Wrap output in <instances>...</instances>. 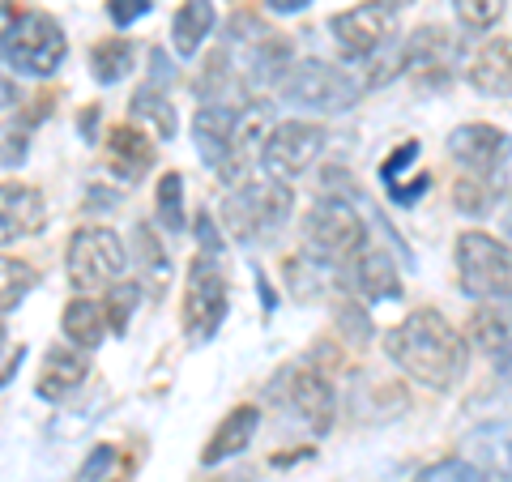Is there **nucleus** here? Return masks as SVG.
Wrapping results in <instances>:
<instances>
[{
	"mask_svg": "<svg viewBox=\"0 0 512 482\" xmlns=\"http://www.w3.org/2000/svg\"><path fill=\"white\" fill-rule=\"evenodd\" d=\"M384 350H389V359L410 380L427 384V389L444 393L466 376V342H461V333L436 308L410 312L402 325L384 337Z\"/></svg>",
	"mask_w": 512,
	"mask_h": 482,
	"instance_id": "f257e3e1",
	"label": "nucleus"
},
{
	"mask_svg": "<svg viewBox=\"0 0 512 482\" xmlns=\"http://www.w3.org/2000/svg\"><path fill=\"white\" fill-rule=\"evenodd\" d=\"M64 56H69L64 26L43 9H26L0 30V64L22 77H52L60 73Z\"/></svg>",
	"mask_w": 512,
	"mask_h": 482,
	"instance_id": "f03ea898",
	"label": "nucleus"
},
{
	"mask_svg": "<svg viewBox=\"0 0 512 482\" xmlns=\"http://www.w3.org/2000/svg\"><path fill=\"white\" fill-rule=\"evenodd\" d=\"M291 205H295V192L291 184H278V180H248V184H235L222 201V222H227L231 239L239 244H261V239L278 235L282 222L291 218Z\"/></svg>",
	"mask_w": 512,
	"mask_h": 482,
	"instance_id": "7ed1b4c3",
	"label": "nucleus"
},
{
	"mask_svg": "<svg viewBox=\"0 0 512 482\" xmlns=\"http://www.w3.org/2000/svg\"><path fill=\"white\" fill-rule=\"evenodd\" d=\"M303 252L316 256L320 265L342 269L367 248V227L355 210V197H320L316 210L303 222Z\"/></svg>",
	"mask_w": 512,
	"mask_h": 482,
	"instance_id": "20e7f679",
	"label": "nucleus"
},
{
	"mask_svg": "<svg viewBox=\"0 0 512 482\" xmlns=\"http://www.w3.org/2000/svg\"><path fill=\"white\" fill-rule=\"evenodd\" d=\"M64 269H69V282L77 295L111 291L128 273V244L120 239V231H111V227H82L69 239Z\"/></svg>",
	"mask_w": 512,
	"mask_h": 482,
	"instance_id": "39448f33",
	"label": "nucleus"
},
{
	"mask_svg": "<svg viewBox=\"0 0 512 482\" xmlns=\"http://www.w3.org/2000/svg\"><path fill=\"white\" fill-rule=\"evenodd\" d=\"M359 82L350 73H342L338 64L329 60H299L286 69V77L278 82V94L286 103L295 107H308V111H329V116H338V111H350L359 103Z\"/></svg>",
	"mask_w": 512,
	"mask_h": 482,
	"instance_id": "423d86ee",
	"label": "nucleus"
},
{
	"mask_svg": "<svg viewBox=\"0 0 512 482\" xmlns=\"http://www.w3.org/2000/svg\"><path fill=\"white\" fill-rule=\"evenodd\" d=\"M457 273L470 299H512V248L487 231H466L457 239Z\"/></svg>",
	"mask_w": 512,
	"mask_h": 482,
	"instance_id": "0eeeda50",
	"label": "nucleus"
},
{
	"mask_svg": "<svg viewBox=\"0 0 512 482\" xmlns=\"http://www.w3.org/2000/svg\"><path fill=\"white\" fill-rule=\"evenodd\" d=\"M227 320V273L222 261L210 252H201L188 269V291H184V333L188 342H214V333Z\"/></svg>",
	"mask_w": 512,
	"mask_h": 482,
	"instance_id": "6e6552de",
	"label": "nucleus"
},
{
	"mask_svg": "<svg viewBox=\"0 0 512 482\" xmlns=\"http://www.w3.org/2000/svg\"><path fill=\"white\" fill-rule=\"evenodd\" d=\"M325 128L312 124V120H286L278 124L265 141V154H261V171L278 184H295L303 171H308L320 154H325Z\"/></svg>",
	"mask_w": 512,
	"mask_h": 482,
	"instance_id": "1a4fd4ad",
	"label": "nucleus"
},
{
	"mask_svg": "<svg viewBox=\"0 0 512 482\" xmlns=\"http://www.w3.org/2000/svg\"><path fill=\"white\" fill-rule=\"evenodd\" d=\"M329 35H333V43L342 47L346 60H363L367 64V60H376L380 52H389L393 47V18L367 0V5L333 13Z\"/></svg>",
	"mask_w": 512,
	"mask_h": 482,
	"instance_id": "9d476101",
	"label": "nucleus"
},
{
	"mask_svg": "<svg viewBox=\"0 0 512 482\" xmlns=\"http://www.w3.org/2000/svg\"><path fill=\"white\" fill-rule=\"evenodd\" d=\"M274 397L286 406V414H295L303 427L329 431V423H333V389H329V380L320 372H312L308 363L286 367V372L278 376V384H274Z\"/></svg>",
	"mask_w": 512,
	"mask_h": 482,
	"instance_id": "9b49d317",
	"label": "nucleus"
},
{
	"mask_svg": "<svg viewBox=\"0 0 512 482\" xmlns=\"http://www.w3.org/2000/svg\"><path fill=\"white\" fill-rule=\"evenodd\" d=\"M248 107H227V103H205L197 107L192 116V141H197V154L201 163L210 171H227L231 163V150H235V128H239V116Z\"/></svg>",
	"mask_w": 512,
	"mask_h": 482,
	"instance_id": "f8f14e48",
	"label": "nucleus"
},
{
	"mask_svg": "<svg viewBox=\"0 0 512 482\" xmlns=\"http://www.w3.org/2000/svg\"><path fill=\"white\" fill-rule=\"evenodd\" d=\"M448 150H453V158L466 171L474 175H495L508 154H512V137L504 133V128L495 124H461L453 137H448Z\"/></svg>",
	"mask_w": 512,
	"mask_h": 482,
	"instance_id": "ddd939ff",
	"label": "nucleus"
},
{
	"mask_svg": "<svg viewBox=\"0 0 512 482\" xmlns=\"http://www.w3.org/2000/svg\"><path fill=\"white\" fill-rule=\"evenodd\" d=\"M47 227V201L35 184L5 180L0 184V244H18Z\"/></svg>",
	"mask_w": 512,
	"mask_h": 482,
	"instance_id": "4468645a",
	"label": "nucleus"
},
{
	"mask_svg": "<svg viewBox=\"0 0 512 482\" xmlns=\"http://www.w3.org/2000/svg\"><path fill=\"white\" fill-rule=\"evenodd\" d=\"M453 60H457V43L448 39L444 26L414 30V39L402 47V69L419 73L423 82L431 77V86H444L448 77H453Z\"/></svg>",
	"mask_w": 512,
	"mask_h": 482,
	"instance_id": "2eb2a0df",
	"label": "nucleus"
},
{
	"mask_svg": "<svg viewBox=\"0 0 512 482\" xmlns=\"http://www.w3.org/2000/svg\"><path fill=\"white\" fill-rule=\"evenodd\" d=\"M128 265H133L137 273V286H141V295L146 299H163L167 295V282H171V252L167 244L154 235L150 222H141V227L133 231V252H128Z\"/></svg>",
	"mask_w": 512,
	"mask_h": 482,
	"instance_id": "dca6fc26",
	"label": "nucleus"
},
{
	"mask_svg": "<svg viewBox=\"0 0 512 482\" xmlns=\"http://www.w3.org/2000/svg\"><path fill=\"white\" fill-rule=\"evenodd\" d=\"M338 273H342V282L350 286V291L363 295V299H372V303L402 295V282H397L393 261H389V256H384L380 248H372V244H367L350 265H342Z\"/></svg>",
	"mask_w": 512,
	"mask_h": 482,
	"instance_id": "f3484780",
	"label": "nucleus"
},
{
	"mask_svg": "<svg viewBox=\"0 0 512 482\" xmlns=\"http://www.w3.org/2000/svg\"><path fill=\"white\" fill-rule=\"evenodd\" d=\"M90 376V359L77 346H52L43 355V372H39V397L43 401H64L77 393Z\"/></svg>",
	"mask_w": 512,
	"mask_h": 482,
	"instance_id": "a211bd4d",
	"label": "nucleus"
},
{
	"mask_svg": "<svg viewBox=\"0 0 512 482\" xmlns=\"http://www.w3.org/2000/svg\"><path fill=\"white\" fill-rule=\"evenodd\" d=\"M256 427H261V410H256V406H235L227 419L218 423V431L210 436V444H205L201 461H205V465H218V461L239 457V453H244V448L252 444Z\"/></svg>",
	"mask_w": 512,
	"mask_h": 482,
	"instance_id": "6ab92c4d",
	"label": "nucleus"
},
{
	"mask_svg": "<svg viewBox=\"0 0 512 482\" xmlns=\"http://www.w3.org/2000/svg\"><path fill=\"white\" fill-rule=\"evenodd\" d=\"M60 329H64V337H69L77 350L103 346V337L111 333V325H107V308H103V303L94 299V295H73L69 303H64Z\"/></svg>",
	"mask_w": 512,
	"mask_h": 482,
	"instance_id": "aec40b11",
	"label": "nucleus"
},
{
	"mask_svg": "<svg viewBox=\"0 0 512 482\" xmlns=\"http://www.w3.org/2000/svg\"><path fill=\"white\" fill-rule=\"evenodd\" d=\"M470 86L495 94V99H512V39H491L483 52L470 60Z\"/></svg>",
	"mask_w": 512,
	"mask_h": 482,
	"instance_id": "412c9836",
	"label": "nucleus"
},
{
	"mask_svg": "<svg viewBox=\"0 0 512 482\" xmlns=\"http://www.w3.org/2000/svg\"><path fill=\"white\" fill-rule=\"evenodd\" d=\"M133 124L141 128V133H150L158 141H175V133H180V116H175V107L167 99V90L163 86H141L133 94Z\"/></svg>",
	"mask_w": 512,
	"mask_h": 482,
	"instance_id": "4be33fe9",
	"label": "nucleus"
},
{
	"mask_svg": "<svg viewBox=\"0 0 512 482\" xmlns=\"http://www.w3.org/2000/svg\"><path fill=\"white\" fill-rule=\"evenodd\" d=\"M218 22V13L210 0H184L180 13H175V22H171V47H175V56H197L201 52V43L210 39V30Z\"/></svg>",
	"mask_w": 512,
	"mask_h": 482,
	"instance_id": "5701e85b",
	"label": "nucleus"
},
{
	"mask_svg": "<svg viewBox=\"0 0 512 482\" xmlns=\"http://www.w3.org/2000/svg\"><path fill=\"white\" fill-rule=\"evenodd\" d=\"M154 163V137L141 133L137 124H124L111 133V167H116L128 184H137Z\"/></svg>",
	"mask_w": 512,
	"mask_h": 482,
	"instance_id": "b1692460",
	"label": "nucleus"
},
{
	"mask_svg": "<svg viewBox=\"0 0 512 482\" xmlns=\"http://www.w3.org/2000/svg\"><path fill=\"white\" fill-rule=\"evenodd\" d=\"M133 60H137L133 39H103V43H94V52H90L94 82H99V86H116L120 77L133 73Z\"/></svg>",
	"mask_w": 512,
	"mask_h": 482,
	"instance_id": "393cba45",
	"label": "nucleus"
},
{
	"mask_svg": "<svg viewBox=\"0 0 512 482\" xmlns=\"http://www.w3.org/2000/svg\"><path fill=\"white\" fill-rule=\"evenodd\" d=\"M35 282H39L35 265H26V261H18V256L0 252V312L18 308V303L35 291Z\"/></svg>",
	"mask_w": 512,
	"mask_h": 482,
	"instance_id": "a878e982",
	"label": "nucleus"
},
{
	"mask_svg": "<svg viewBox=\"0 0 512 482\" xmlns=\"http://www.w3.org/2000/svg\"><path fill=\"white\" fill-rule=\"evenodd\" d=\"M154 218H158V227L171 231V235H180L188 227V214H184V180L175 171L158 180V210H154Z\"/></svg>",
	"mask_w": 512,
	"mask_h": 482,
	"instance_id": "bb28decb",
	"label": "nucleus"
},
{
	"mask_svg": "<svg viewBox=\"0 0 512 482\" xmlns=\"http://www.w3.org/2000/svg\"><path fill=\"white\" fill-rule=\"evenodd\" d=\"M470 337H474V346L491 350V355H504V350L512 346V320L504 312H495V308H483L474 316Z\"/></svg>",
	"mask_w": 512,
	"mask_h": 482,
	"instance_id": "cd10ccee",
	"label": "nucleus"
},
{
	"mask_svg": "<svg viewBox=\"0 0 512 482\" xmlns=\"http://www.w3.org/2000/svg\"><path fill=\"white\" fill-rule=\"evenodd\" d=\"M137 299H146L141 295V286L133 282V278H124V282H116L107 291V325H111V333H124L128 329V320H133V308H137Z\"/></svg>",
	"mask_w": 512,
	"mask_h": 482,
	"instance_id": "c85d7f7f",
	"label": "nucleus"
},
{
	"mask_svg": "<svg viewBox=\"0 0 512 482\" xmlns=\"http://www.w3.org/2000/svg\"><path fill=\"white\" fill-rule=\"evenodd\" d=\"M508 0H453V9H457V18L474 26V30H487L500 22V13H504Z\"/></svg>",
	"mask_w": 512,
	"mask_h": 482,
	"instance_id": "c756f323",
	"label": "nucleus"
},
{
	"mask_svg": "<svg viewBox=\"0 0 512 482\" xmlns=\"http://www.w3.org/2000/svg\"><path fill=\"white\" fill-rule=\"evenodd\" d=\"M107 13H111V22L116 26H133L137 18H146L150 13V0H111Z\"/></svg>",
	"mask_w": 512,
	"mask_h": 482,
	"instance_id": "7c9ffc66",
	"label": "nucleus"
},
{
	"mask_svg": "<svg viewBox=\"0 0 512 482\" xmlns=\"http://www.w3.org/2000/svg\"><path fill=\"white\" fill-rule=\"evenodd\" d=\"M414 158H419V146H414V141H406V146L402 150H397L393 158H384V167H380V175H384V184H397V180H402V167L406 163H414Z\"/></svg>",
	"mask_w": 512,
	"mask_h": 482,
	"instance_id": "2f4dec72",
	"label": "nucleus"
},
{
	"mask_svg": "<svg viewBox=\"0 0 512 482\" xmlns=\"http://www.w3.org/2000/svg\"><path fill=\"white\" fill-rule=\"evenodd\" d=\"M197 239H201V252H210V256H222V248H227V244H222V235L214 231V218L210 214L197 218Z\"/></svg>",
	"mask_w": 512,
	"mask_h": 482,
	"instance_id": "473e14b6",
	"label": "nucleus"
},
{
	"mask_svg": "<svg viewBox=\"0 0 512 482\" xmlns=\"http://www.w3.org/2000/svg\"><path fill=\"white\" fill-rule=\"evenodd\" d=\"M107 465H111V448H99V453H94V461L86 465V482H94V474H99V470H107Z\"/></svg>",
	"mask_w": 512,
	"mask_h": 482,
	"instance_id": "72a5a7b5",
	"label": "nucleus"
},
{
	"mask_svg": "<svg viewBox=\"0 0 512 482\" xmlns=\"http://www.w3.org/2000/svg\"><path fill=\"white\" fill-rule=\"evenodd\" d=\"M13 107H18V86L0 77V111H13Z\"/></svg>",
	"mask_w": 512,
	"mask_h": 482,
	"instance_id": "f704fd0d",
	"label": "nucleus"
},
{
	"mask_svg": "<svg viewBox=\"0 0 512 482\" xmlns=\"http://www.w3.org/2000/svg\"><path fill=\"white\" fill-rule=\"evenodd\" d=\"M265 5L274 9V13H303V9L312 5V0H265Z\"/></svg>",
	"mask_w": 512,
	"mask_h": 482,
	"instance_id": "c9c22d12",
	"label": "nucleus"
},
{
	"mask_svg": "<svg viewBox=\"0 0 512 482\" xmlns=\"http://www.w3.org/2000/svg\"><path fill=\"white\" fill-rule=\"evenodd\" d=\"M372 5H376V9H384V13H389V18H393V13H402V9H410V5H414V0H372Z\"/></svg>",
	"mask_w": 512,
	"mask_h": 482,
	"instance_id": "e433bc0d",
	"label": "nucleus"
},
{
	"mask_svg": "<svg viewBox=\"0 0 512 482\" xmlns=\"http://www.w3.org/2000/svg\"><path fill=\"white\" fill-rule=\"evenodd\" d=\"M500 372H504V376L512 380V346H508V350H504V355H500Z\"/></svg>",
	"mask_w": 512,
	"mask_h": 482,
	"instance_id": "4c0bfd02",
	"label": "nucleus"
},
{
	"mask_svg": "<svg viewBox=\"0 0 512 482\" xmlns=\"http://www.w3.org/2000/svg\"><path fill=\"white\" fill-rule=\"evenodd\" d=\"M0 350H5V325H0Z\"/></svg>",
	"mask_w": 512,
	"mask_h": 482,
	"instance_id": "58836bf2",
	"label": "nucleus"
},
{
	"mask_svg": "<svg viewBox=\"0 0 512 482\" xmlns=\"http://www.w3.org/2000/svg\"><path fill=\"white\" fill-rule=\"evenodd\" d=\"M487 482H500V478H487Z\"/></svg>",
	"mask_w": 512,
	"mask_h": 482,
	"instance_id": "ea45409f",
	"label": "nucleus"
}]
</instances>
